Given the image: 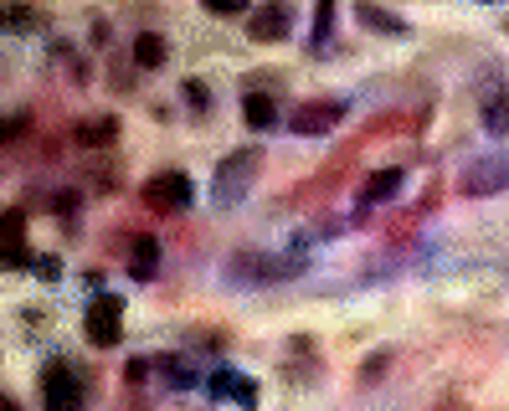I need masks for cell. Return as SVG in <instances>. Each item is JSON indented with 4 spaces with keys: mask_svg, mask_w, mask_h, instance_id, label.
Segmentation results:
<instances>
[{
    "mask_svg": "<svg viewBox=\"0 0 509 411\" xmlns=\"http://www.w3.org/2000/svg\"><path fill=\"white\" fill-rule=\"evenodd\" d=\"M257 165H263V155H257V149H232V155L216 165V180H211V201H216V206H237L242 196L253 190Z\"/></svg>",
    "mask_w": 509,
    "mask_h": 411,
    "instance_id": "cell-1",
    "label": "cell"
},
{
    "mask_svg": "<svg viewBox=\"0 0 509 411\" xmlns=\"http://www.w3.org/2000/svg\"><path fill=\"white\" fill-rule=\"evenodd\" d=\"M226 272H232L237 283H283V278L303 272V257H293V253H237Z\"/></svg>",
    "mask_w": 509,
    "mask_h": 411,
    "instance_id": "cell-2",
    "label": "cell"
},
{
    "mask_svg": "<svg viewBox=\"0 0 509 411\" xmlns=\"http://www.w3.org/2000/svg\"><path fill=\"white\" fill-rule=\"evenodd\" d=\"M42 406L47 411H82V380L67 360H52L42 370Z\"/></svg>",
    "mask_w": 509,
    "mask_h": 411,
    "instance_id": "cell-3",
    "label": "cell"
},
{
    "mask_svg": "<svg viewBox=\"0 0 509 411\" xmlns=\"http://www.w3.org/2000/svg\"><path fill=\"white\" fill-rule=\"evenodd\" d=\"M509 186V159L504 155H478L463 165L458 175V190L463 196H499Z\"/></svg>",
    "mask_w": 509,
    "mask_h": 411,
    "instance_id": "cell-4",
    "label": "cell"
},
{
    "mask_svg": "<svg viewBox=\"0 0 509 411\" xmlns=\"http://www.w3.org/2000/svg\"><path fill=\"white\" fill-rule=\"evenodd\" d=\"M82 330H88V339L93 345H119V330H124V299L119 293H98L93 303H88V314H82Z\"/></svg>",
    "mask_w": 509,
    "mask_h": 411,
    "instance_id": "cell-5",
    "label": "cell"
},
{
    "mask_svg": "<svg viewBox=\"0 0 509 411\" xmlns=\"http://www.w3.org/2000/svg\"><path fill=\"white\" fill-rule=\"evenodd\" d=\"M191 180H186V175L180 170H165V175H149V180H144L139 186V201L149 206V211H186V206H191Z\"/></svg>",
    "mask_w": 509,
    "mask_h": 411,
    "instance_id": "cell-6",
    "label": "cell"
},
{
    "mask_svg": "<svg viewBox=\"0 0 509 411\" xmlns=\"http://www.w3.org/2000/svg\"><path fill=\"white\" fill-rule=\"evenodd\" d=\"M340 119H345V103H340V98H309V103L293 109L288 124H293V134H330Z\"/></svg>",
    "mask_w": 509,
    "mask_h": 411,
    "instance_id": "cell-7",
    "label": "cell"
},
{
    "mask_svg": "<svg viewBox=\"0 0 509 411\" xmlns=\"http://www.w3.org/2000/svg\"><path fill=\"white\" fill-rule=\"evenodd\" d=\"M288 26H293V11H288L283 0H263V5H253V16H247V36L253 42H283Z\"/></svg>",
    "mask_w": 509,
    "mask_h": 411,
    "instance_id": "cell-8",
    "label": "cell"
},
{
    "mask_svg": "<svg viewBox=\"0 0 509 411\" xmlns=\"http://www.w3.org/2000/svg\"><path fill=\"white\" fill-rule=\"evenodd\" d=\"M159 268V242L155 237H129V272L134 278H155Z\"/></svg>",
    "mask_w": 509,
    "mask_h": 411,
    "instance_id": "cell-9",
    "label": "cell"
},
{
    "mask_svg": "<svg viewBox=\"0 0 509 411\" xmlns=\"http://www.w3.org/2000/svg\"><path fill=\"white\" fill-rule=\"evenodd\" d=\"M242 119H247V129H257V134H263V129L278 124V109H273L268 93H247V98H242Z\"/></svg>",
    "mask_w": 509,
    "mask_h": 411,
    "instance_id": "cell-10",
    "label": "cell"
},
{
    "mask_svg": "<svg viewBox=\"0 0 509 411\" xmlns=\"http://www.w3.org/2000/svg\"><path fill=\"white\" fill-rule=\"evenodd\" d=\"M397 190H401V170H376V175H370V180H366V186H360V206L391 201Z\"/></svg>",
    "mask_w": 509,
    "mask_h": 411,
    "instance_id": "cell-11",
    "label": "cell"
},
{
    "mask_svg": "<svg viewBox=\"0 0 509 411\" xmlns=\"http://www.w3.org/2000/svg\"><path fill=\"white\" fill-rule=\"evenodd\" d=\"M78 139L88 144V149H109V144L119 139V119H82Z\"/></svg>",
    "mask_w": 509,
    "mask_h": 411,
    "instance_id": "cell-12",
    "label": "cell"
},
{
    "mask_svg": "<svg viewBox=\"0 0 509 411\" xmlns=\"http://www.w3.org/2000/svg\"><path fill=\"white\" fill-rule=\"evenodd\" d=\"M5 263L11 268L26 263V222H21V211H5Z\"/></svg>",
    "mask_w": 509,
    "mask_h": 411,
    "instance_id": "cell-13",
    "label": "cell"
},
{
    "mask_svg": "<svg viewBox=\"0 0 509 411\" xmlns=\"http://www.w3.org/2000/svg\"><path fill=\"white\" fill-rule=\"evenodd\" d=\"M484 129L489 134H509V88L484 93Z\"/></svg>",
    "mask_w": 509,
    "mask_h": 411,
    "instance_id": "cell-14",
    "label": "cell"
},
{
    "mask_svg": "<svg viewBox=\"0 0 509 411\" xmlns=\"http://www.w3.org/2000/svg\"><path fill=\"white\" fill-rule=\"evenodd\" d=\"M165 57H170V47H165V36H155V32H144V36H134V62L139 67H165Z\"/></svg>",
    "mask_w": 509,
    "mask_h": 411,
    "instance_id": "cell-15",
    "label": "cell"
},
{
    "mask_svg": "<svg viewBox=\"0 0 509 411\" xmlns=\"http://www.w3.org/2000/svg\"><path fill=\"white\" fill-rule=\"evenodd\" d=\"M360 21H366V26H376V32H401V21L391 16V11H381V5H360Z\"/></svg>",
    "mask_w": 509,
    "mask_h": 411,
    "instance_id": "cell-16",
    "label": "cell"
},
{
    "mask_svg": "<svg viewBox=\"0 0 509 411\" xmlns=\"http://www.w3.org/2000/svg\"><path fill=\"white\" fill-rule=\"evenodd\" d=\"M159 370H165V380H170L176 391H191V386H196V370H191L186 360H165Z\"/></svg>",
    "mask_w": 509,
    "mask_h": 411,
    "instance_id": "cell-17",
    "label": "cell"
},
{
    "mask_svg": "<svg viewBox=\"0 0 509 411\" xmlns=\"http://www.w3.org/2000/svg\"><path fill=\"white\" fill-rule=\"evenodd\" d=\"M330 26H334V0H319V11H314V42L319 47L330 42Z\"/></svg>",
    "mask_w": 509,
    "mask_h": 411,
    "instance_id": "cell-18",
    "label": "cell"
},
{
    "mask_svg": "<svg viewBox=\"0 0 509 411\" xmlns=\"http://www.w3.org/2000/svg\"><path fill=\"white\" fill-rule=\"evenodd\" d=\"M232 401H242V406H257V386H253V380H232Z\"/></svg>",
    "mask_w": 509,
    "mask_h": 411,
    "instance_id": "cell-19",
    "label": "cell"
},
{
    "mask_svg": "<svg viewBox=\"0 0 509 411\" xmlns=\"http://www.w3.org/2000/svg\"><path fill=\"white\" fill-rule=\"evenodd\" d=\"M232 380H237V376H232V370H211L206 391H211V396H232Z\"/></svg>",
    "mask_w": 509,
    "mask_h": 411,
    "instance_id": "cell-20",
    "label": "cell"
},
{
    "mask_svg": "<svg viewBox=\"0 0 509 411\" xmlns=\"http://www.w3.org/2000/svg\"><path fill=\"white\" fill-rule=\"evenodd\" d=\"M201 5H206V11H216V16H232L242 0H201Z\"/></svg>",
    "mask_w": 509,
    "mask_h": 411,
    "instance_id": "cell-21",
    "label": "cell"
},
{
    "mask_svg": "<svg viewBox=\"0 0 509 411\" xmlns=\"http://www.w3.org/2000/svg\"><path fill=\"white\" fill-rule=\"evenodd\" d=\"M36 272H42V278H57L62 268H57V257H42V263H36Z\"/></svg>",
    "mask_w": 509,
    "mask_h": 411,
    "instance_id": "cell-22",
    "label": "cell"
},
{
    "mask_svg": "<svg viewBox=\"0 0 509 411\" xmlns=\"http://www.w3.org/2000/svg\"><path fill=\"white\" fill-rule=\"evenodd\" d=\"M0 411H16V401H11V396H5V401H0Z\"/></svg>",
    "mask_w": 509,
    "mask_h": 411,
    "instance_id": "cell-23",
    "label": "cell"
}]
</instances>
